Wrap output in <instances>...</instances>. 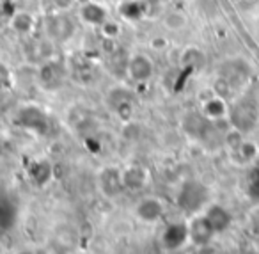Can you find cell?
<instances>
[{
    "label": "cell",
    "mask_w": 259,
    "mask_h": 254,
    "mask_svg": "<svg viewBox=\"0 0 259 254\" xmlns=\"http://www.w3.org/2000/svg\"><path fill=\"white\" fill-rule=\"evenodd\" d=\"M126 73L134 82L144 84L155 75V62L149 55L142 54V52H135L130 55L128 64H126Z\"/></svg>",
    "instance_id": "cell-1"
},
{
    "label": "cell",
    "mask_w": 259,
    "mask_h": 254,
    "mask_svg": "<svg viewBox=\"0 0 259 254\" xmlns=\"http://www.w3.org/2000/svg\"><path fill=\"white\" fill-rule=\"evenodd\" d=\"M68 23V18H66L64 13H55V15L48 16L47 22V32L48 38L54 41H66L73 32H75V27L66 25Z\"/></svg>",
    "instance_id": "cell-2"
},
{
    "label": "cell",
    "mask_w": 259,
    "mask_h": 254,
    "mask_svg": "<svg viewBox=\"0 0 259 254\" xmlns=\"http://www.w3.org/2000/svg\"><path fill=\"white\" fill-rule=\"evenodd\" d=\"M206 64V55L199 47H187L180 55V66L181 68H190V69H202Z\"/></svg>",
    "instance_id": "cell-3"
},
{
    "label": "cell",
    "mask_w": 259,
    "mask_h": 254,
    "mask_svg": "<svg viewBox=\"0 0 259 254\" xmlns=\"http://www.w3.org/2000/svg\"><path fill=\"white\" fill-rule=\"evenodd\" d=\"M162 211V203H160V199H155V197H146L137 204V215L146 222H153L156 219H160Z\"/></svg>",
    "instance_id": "cell-4"
},
{
    "label": "cell",
    "mask_w": 259,
    "mask_h": 254,
    "mask_svg": "<svg viewBox=\"0 0 259 254\" xmlns=\"http://www.w3.org/2000/svg\"><path fill=\"white\" fill-rule=\"evenodd\" d=\"M227 103L222 96L215 94V96L208 98V100L202 103V114L209 119H219V118H224L227 114Z\"/></svg>",
    "instance_id": "cell-5"
},
{
    "label": "cell",
    "mask_w": 259,
    "mask_h": 254,
    "mask_svg": "<svg viewBox=\"0 0 259 254\" xmlns=\"http://www.w3.org/2000/svg\"><path fill=\"white\" fill-rule=\"evenodd\" d=\"M162 23H163V27H165L167 30H172V32H181V30H185L188 27V16L185 15L183 11H178V9H174V11H167L165 15H163Z\"/></svg>",
    "instance_id": "cell-6"
},
{
    "label": "cell",
    "mask_w": 259,
    "mask_h": 254,
    "mask_svg": "<svg viewBox=\"0 0 259 254\" xmlns=\"http://www.w3.org/2000/svg\"><path fill=\"white\" fill-rule=\"evenodd\" d=\"M206 219H208V222L211 224L213 231H222V229H226L231 222L229 213L220 206H211V210L206 213Z\"/></svg>",
    "instance_id": "cell-7"
},
{
    "label": "cell",
    "mask_w": 259,
    "mask_h": 254,
    "mask_svg": "<svg viewBox=\"0 0 259 254\" xmlns=\"http://www.w3.org/2000/svg\"><path fill=\"white\" fill-rule=\"evenodd\" d=\"M11 27L20 34H27L32 30L34 27V18L27 13H16L11 20Z\"/></svg>",
    "instance_id": "cell-8"
},
{
    "label": "cell",
    "mask_w": 259,
    "mask_h": 254,
    "mask_svg": "<svg viewBox=\"0 0 259 254\" xmlns=\"http://www.w3.org/2000/svg\"><path fill=\"white\" fill-rule=\"evenodd\" d=\"M9 75H11L9 69L6 68L4 64H0V89H4V87L9 84Z\"/></svg>",
    "instance_id": "cell-9"
},
{
    "label": "cell",
    "mask_w": 259,
    "mask_h": 254,
    "mask_svg": "<svg viewBox=\"0 0 259 254\" xmlns=\"http://www.w3.org/2000/svg\"><path fill=\"white\" fill-rule=\"evenodd\" d=\"M0 254H4V249H2V245H0Z\"/></svg>",
    "instance_id": "cell-10"
}]
</instances>
